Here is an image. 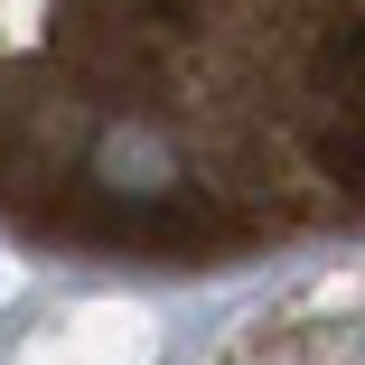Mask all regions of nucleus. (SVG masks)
<instances>
[{"label":"nucleus","mask_w":365,"mask_h":365,"mask_svg":"<svg viewBox=\"0 0 365 365\" xmlns=\"http://www.w3.org/2000/svg\"><path fill=\"white\" fill-rule=\"evenodd\" d=\"M0 215L131 262L365 235V0H0Z\"/></svg>","instance_id":"obj_1"},{"label":"nucleus","mask_w":365,"mask_h":365,"mask_svg":"<svg viewBox=\"0 0 365 365\" xmlns=\"http://www.w3.org/2000/svg\"><path fill=\"white\" fill-rule=\"evenodd\" d=\"M215 365H365V272L309 281L281 309L244 319V337Z\"/></svg>","instance_id":"obj_2"}]
</instances>
